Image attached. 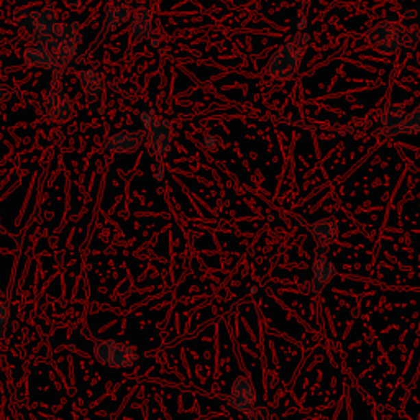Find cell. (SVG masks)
<instances>
[{"label":"cell","mask_w":420,"mask_h":420,"mask_svg":"<svg viewBox=\"0 0 420 420\" xmlns=\"http://www.w3.org/2000/svg\"><path fill=\"white\" fill-rule=\"evenodd\" d=\"M309 230L312 236H314L315 243H317V256L325 255L327 248L338 236V225L334 219H322L317 220L315 223L309 225Z\"/></svg>","instance_id":"8"},{"label":"cell","mask_w":420,"mask_h":420,"mask_svg":"<svg viewBox=\"0 0 420 420\" xmlns=\"http://www.w3.org/2000/svg\"><path fill=\"white\" fill-rule=\"evenodd\" d=\"M35 12L33 8H27V7H20L16 8L14 16H12V20H14V23L18 28H27V30H32L33 27V20H35Z\"/></svg>","instance_id":"17"},{"label":"cell","mask_w":420,"mask_h":420,"mask_svg":"<svg viewBox=\"0 0 420 420\" xmlns=\"http://www.w3.org/2000/svg\"><path fill=\"white\" fill-rule=\"evenodd\" d=\"M23 61L27 62L28 66H32V68L47 69L49 73H56V71L60 69L56 56L53 55L48 48L41 47V45H35V47L25 49Z\"/></svg>","instance_id":"11"},{"label":"cell","mask_w":420,"mask_h":420,"mask_svg":"<svg viewBox=\"0 0 420 420\" xmlns=\"http://www.w3.org/2000/svg\"><path fill=\"white\" fill-rule=\"evenodd\" d=\"M217 143H219V140L215 138V136H207V138L203 140V145H206V148H214Z\"/></svg>","instance_id":"21"},{"label":"cell","mask_w":420,"mask_h":420,"mask_svg":"<svg viewBox=\"0 0 420 420\" xmlns=\"http://www.w3.org/2000/svg\"><path fill=\"white\" fill-rule=\"evenodd\" d=\"M407 114L406 107L402 103H386L380 110L381 117V132L386 136L396 135L399 123L402 122L404 115Z\"/></svg>","instance_id":"14"},{"label":"cell","mask_w":420,"mask_h":420,"mask_svg":"<svg viewBox=\"0 0 420 420\" xmlns=\"http://www.w3.org/2000/svg\"><path fill=\"white\" fill-rule=\"evenodd\" d=\"M335 277V266L325 256H317L312 266V291L322 293L323 288Z\"/></svg>","instance_id":"13"},{"label":"cell","mask_w":420,"mask_h":420,"mask_svg":"<svg viewBox=\"0 0 420 420\" xmlns=\"http://www.w3.org/2000/svg\"><path fill=\"white\" fill-rule=\"evenodd\" d=\"M141 123L147 128L145 145L155 158H163L169 153L173 143V127L169 120L156 117L153 112L141 115Z\"/></svg>","instance_id":"3"},{"label":"cell","mask_w":420,"mask_h":420,"mask_svg":"<svg viewBox=\"0 0 420 420\" xmlns=\"http://www.w3.org/2000/svg\"><path fill=\"white\" fill-rule=\"evenodd\" d=\"M8 319H10V309H8L7 302H3L2 299H0V340L5 335Z\"/></svg>","instance_id":"19"},{"label":"cell","mask_w":420,"mask_h":420,"mask_svg":"<svg viewBox=\"0 0 420 420\" xmlns=\"http://www.w3.org/2000/svg\"><path fill=\"white\" fill-rule=\"evenodd\" d=\"M399 133H409V135L420 133V106L415 110L410 112V114L404 115L402 122L399 123L396 135H399Z\"/></svg>","instance_id":"16"},{"label":"cell","mask_w":420,"mask_h":420,"mask_svg":"<svg viewBox=\"0 0 420 420\" xmlns=\"http://www.w3.org/2000/svg\"><path fill=\"white\" fill-rule=\"evenodd\" d=\"M307 41H309V36L299 33L296 38L291 40L289 43H286L280 49H276V53L269 58L268 64H266V71H268L269 76L276 79V81H288V79L294 77L304 51H306Z\"/></svg>","instance_id":"1"},{"label":"cell","mask_w":420,"mask_h":420,"mask_svg":"<svg viewBox=\"0 0 420 420\" xmlns=\"http://www.w3.org/2000/svg\"><path fill=\"white\" fill-rule=\"evenodd\" d=\"M94 356L101 365L112 368H128L135 365L140 353L135 345L120 343L115 340H101L94 345Z\"/></svg>","instance_id":"4"},{"label":"cell","mask_w":420,"mask_h":420,"mask_svg":"<svg viewBox=\"0 0 420 420\" xmlns=\"http://www.w3.org/2000/svg\"><path fill=\"white\" fill-rule=\"evenodd\" d=\"M8 97H10V92H8V89L5 86L0 84V103L8 101Z\"/></svg>","instance_id":"20"},{"label":"cell","mask_w":420,"mask_h":420,"mask_svg":"<svg viewBox=\"0 0 420 420\" xmlns=\"http://www.w3.org/2000/svg\"><path fill=\"white\" fill-rule=\"evenodd\" d=\"M79 84L82 87V92H84L87 102L94 103L101 99L106 89V81H103L102 74L99 71L92 68H86L79 71Z\"/></svg>","instance_id":"9"},{"label":"cell","mask_w":420,"mask_h":420,"mask_svg":"<svg viewBox=\"0 0 420 420\" xmlns=\"http://www.w3.org/2000/svg\"><path fill=\"white\" fill-rule=\"evenodd\" d=\"M0 232H3V225H2V220H0Z\"/></svg>","instance_id":"22"},{"label":"cell","mask_w":420,"mask_h":420,"mask_svg":"<svg viewBox=\"0 0 420 420\" xmlns=\"http://www.w3.org/2000/svg\"><path fill=\"white\" fill-rule=\"evenodd\" d=\"M151 23H153V12L148 5H138L133 10L132 18H130V36L136 43L147 40L151 32Z\"/></svg>","instance_id":"10"},{"label":"cell","mask_w":420,"mask_h":420,"mask_svg":"<svg viewBox=\"0 0 420 420\" xmlns=\"http://www.w3.org/2000/svg\"><path fill=\"white\" fill-rule=\"evenodd\" d=\"M60 23V15H58V10L53 5L43 7L41 10L35 12V20H33V27H32V35H36V33H43L53 28L55 25Z\"/></svg>","instance_id":"15"},{"label":"cell","mask_w":420,"mask_h":420,"mask_svg":"<svg viewBox=\"0 0 420 420\" xmlns=\"http://www.w3.org/2000/svg\"><path fill=\"white\" fill-rule=\"evenodd\" d=\"M41 114L48 122L62 125L68 123L74 117V106L73 101L68 94L64 92V89L60 84L51 86V89L48 90L45 95L43 103H41Z\"/></svg>","instance_id":"5"},{"label":"cell","mask_w":420,"mask_h":420,"mask_svg":"<svg viewBox=\"0 0 420 420\" xmlns=\"http://www.w3.org/2000/svg\"><path fill=\"white\" fill-rule=\"evenodd\" d=\"M133 14L132 3L128 0L114 3L109 10H107L106 20H103V33H110L119 30L125 23L130 22Z\"/></svg>","instance_id":"12"},{"label":"cell","mask_w":420,"mask_h":420,"mask_svg":"<svg viewBox=\"0 0 420 420\" xmlns=\"http://www.w3.org/2000/svg\"><path fill=\"white\" fill-rule=\"evenodd\" d=\"M366 38L374 51L382 56H394L404 48V27L393 20H382L369 28Z\"/></svg>","instance_id":"2"},{"label":"cell","mask_w":420,"mask_h":420,"mask_svg":"<svg viewBox=\"0 0 420 420\" xmlns=\"http://www.w3.org/2000/svg\"><path fill=\"white\" fill-rule=\"evenodd\" d=\"M145 141V132H119L103 140L102 148L114 155L135 153Z\"/></svg>","instance_id":"6"},{"label":"cell","mask_w":420,"mask_h":420,"mask_svg":"<svg viewBox=\"0 0 420 420\" xmlns=\"http://www.w3.org/2000/svg\"><path fill=\"white\" fill-rule=\"evenodd\" d=\"M420 40V30L417 27L404 28V47L412 48L419 43Z\"/></svg>","instance_id":"18"},{"label":"cell","mask_w":420,"mask_h":420,"mask_svg":"<svg viewBox=\"0 0 420 420\" xmlns=\"http://www.w3.org/2000/svg\"><path fill=\"white\" fill-rule=\"evenodd\" d=\"M255 401L256 393L251 381L245 376L236 378L234 386H232L230 396H228V404L238 412H249L255 407Z\"/></svg>","instance_id":"7"}]
</instances>
